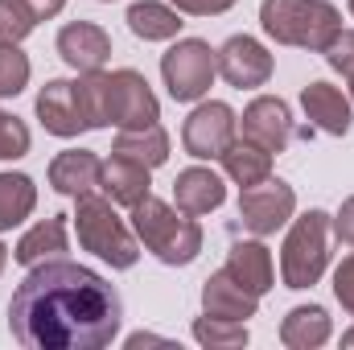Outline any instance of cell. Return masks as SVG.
<instances>
[{
	"instance_id": "obj_1",
	"label": "cell",
	"mask_w": 354,
	"mask_h": 350,
	"mask_svg": "<svg viewBox=\"0 0 354 350\" xmlns=\"http://www.w3.org/2000/svg\"><path fill=\"white\" fill-rule=\"evenodd\" d=\"M124 326L115 284L71 260H41L8 301V330L25 350H103Z\"/></svg>"
},
{
	"instance_id": "obj_2",
	"label": "cell",
	"mask_w": 354,
	"mask_h": 350,
	"mask_svg": "<svg viewBox=\"0 0 354 350\" xmlns=\"http://www.w3.org/2000/svg\"><path fill=\"white\" fill-rule=\"evenodd\" d=\"M260 25L280 46L326 54V46L342 33V12L330 0H264Z\"/></svg>"
},
{
	"instance_id": "obj_3",
	"label": "cell",
	"mask_w": 354,
	"mask_h": 350,
	"mask_svg": "<svg viewBox=\"0 0 354 350\" xmlns=\"http://www.w3.org/2000/svg\"><path fill=\"white\" fill-rule=\"evenodd\" d=\"M132 231L157 260L169 264V268H185L202 252V227L189 214H177L169 202H161L153 194L132 206Z\"/></svg>"
},
{
	"instance_id": "obj_4",
	"label": "cell",
	"mask_w": 354,
	"mask_h": 350,
	"mask_svg": "<svg viewBox=\"0 0 354 350\" xmlns=\"http://www.w3.org/2000/svg\"><path fill=\"white\" fill-rule=\"evenodd\" d=\"M75 231H79L83 252L99 256V260L111 264V268H132V264L140 260L136 235L124 227V219L115 214V202L111 198L83 194L79 198V210H75Z\"/></svg>"
},
{
	"instance_id": "obj_5",
	"label": "cell",
	"mask_w": 354,
	"mask_h": 350,
	"mask_svg": "<svg viewBox=\"0 0 354 350\" xmlns=\"http://www.w3.org/2000/svg\"><path fill=\"white\" fill-rule=\"evenodd\" d=\"M330 231H334V219L326 210H305L292 223L280 248V276L288 288H313L322 280L330 264Z\"/></svg>"
},
{
	"instance_id": "obj_6",
	"label": "cell",
	"mask_w": 354,
	"mask_h": 350,
	"mask_svg": "<svg viewBox=\"0 0 354 350\" xmlns=\"http://www.w3.org/2000/svg\"><path fill=\"white\" fill-rule=\"evenodd\" d=\"M214 75H218V50H210L198 37H185L174 50L161 54V79H165V87L177 103L202 99L214 83Z\"/></svg>"
},
{
	"instance_id": "obj_7",
	"label": "cell",
	"mask_w": 354,
	"mask_h": 350,
	"mask_svg": "<svg viewBox=\"0 0 354 350\" xmlns=\"http://www.w3.org/2000/svg\"><path fill=\"white\" fill-rule=\"evenodd\" d=\"M292 210H297V194L280 177H264L256 185H243V194H239V223H243V231H252L260 239L276 235L292 219Z\"/></svg>"
},
{
	"instance_id": "obj_8",
	"label": "cell",
	"mask_w": 354,
	"mask_h": 350,
	"mask_svg": "<svg viewBox=\"0 0 354 350\" xmlns=\"http://www.w3.org/2000/svg\"><path fill=\"white\" fill-rule=\"evenodd\" d=\"M161 120V103L140 71L107 75V124L115 128H149Z\"/></svg>"
},
{
	"instance_id": "obj_9",
	"label": "cell",
	"mask_w": 354,
	"mask_h": 350,
	"mask_svg": "<svg viewBox=\"0 0 354 350\" xmlns=\"http://www.w3.org/2000/svg\"><path fill=\"white\" fill-rule=\"evenodd\" d=\"M235 111L227 107V103H218V99H210V103H198L189 116H185V124H181V145H185V153L189 157H198V161H214V157H223V149L235 140Z\"/></svg>"
},
{
	"instance_id": "obj_10",
	"label": "cell",
	"mask_w": 354,
	"mask_h": 350,
	"mask_svg": "<svg viewBox=\"0 0 354 350\" xmlns=\"http://www.w3.org/2000/svg\"><path fill=\"white\" fill-rule=\"evenodd\" d=\"M218 75L239 91L264 87L268 79H272V54H268L256 37L235 33V37H227L223 50H218Z\"/></svg>"
},
{
	"instance_id": "obj_11",
	"label": "cell",
	"mask_w": 354,
	"mask_h": 350,
	"mask_svg": "<svg viewBox=\"0 0 354 350\" xmlns=\"http://www.w3.org/2000/svg\"><path fill=\"white\" fill-rule=\"evenodd\" d=\"M37 120L46 132L71 140L79 132H91L87 116H83V103H79V91L71 79H50L46 87L37 91Z\"/></svg>"
},
{
	"instance_id": "obj_12",
	"label": "cell",
	"mask_w": 354,
	"mask_h": 350,
	"mask_svg": "<svg viewBox=\"0 0 354 350\" xmlns=\"http://www.w3.org/2000/svg\"><path fill=\"white\" fill-rule=\"evenodd\" d=\"M58 54L71 71L91 75V71H103V62L111 58V37L95 21H71L58 33Z\"/></svg>"
},
{
	"instance_id": "obj_13",
	"label": "cell",
	"mask_w": 354,
	"mask_h": 350,
	"mask_svg": "<svg viewBox=\"0 0 354 350\" xmlns=\"http://www.w3.org/2000/svg\"><path fill=\"white\" fill-rule=\"evenodd\" d=\"M239 128H243V136H248L252 145H260V149H268V153H284V145H288V136H292L288 103L276 99V95L252 99L248 111H243V120H239Z\"/></svg>"
},
{
	"instance_id": "obj_14",
	"label": "cell",
	"mask_w": 354,
	"mask_h": 350,
	"mask_svg": "<svg viewBox=\"0 0 354 350\" xmlns=\"http://www.w3.org/2000/svg\"><path fill=\"white\" fill-rule=\"evenodd\" d=\"M256 309H260V297L248 293L227 268L206 276V284H202V313L227 317V322H248V317H256Z\"/></svg>"
},
{
	"instance_id": "obj_15",
	"label": "cell",
	"mask_w": 354,
	"mask_h": 350,
	"mask_svg": "<svg viewBox=\"0 0 354 350\" xmlns=\"http://www.w3.org/2000/svg\"><path fill=\"white\" fill-rule=\"evenodd\" d=\"M223 198H227V185H223V177L214 174V169L194 165V169H181L177 181H174L177 210H181V214H189V219L218 210V206H223Z\"/></svg>"
},
{
	"instance_id": "obj_16",
	"label": "cell",
	"mask_w": 354,
	"mask_h": 350,
	"mask_svg": "<svg viewBox=\"0 0 354 350\" xmlns=\"http://www.w3.org/2000/svg\"><path fill=\"white\" fill-rule=\"evenodd\" d=\"M99 169L103 161L87 153V149H66L50 161V185L66 198H83V194H95L99 190Z\"/></svg>"
},
{
	"instance_id": "obj_17",
	"label": "cell",
	"mask_w": 354,
	"mask_h": 350,
	"mask_svg": "<svg viewBox=\"0 0 354 350\" xmlns=\"http://www.w3.org/2000/svg\"><path fill=\"white\" fill-rule=\"evenodd\" d=\"M153 169H145V165H136V161H128V157H115L111 153V161H103V169H99V190H103V198H111L115 206H136L140 198H149V190H153V181H149Z\"/></svg>"
},
{
	"instance_id": "obj_18",
	"label": "cell",
	"mask_w": 354,
	"mask_h": 350,
	"mask_svg": "<svg viewBox=\"0 0 354 350\" xmlns=\"http://www.w3.org/2000/svg\"><path fill=\"white\" fill-rule=\"evenodd\" d=\"M301 107H305V116L322 128V132H330V136H346L351 132V99L342 95L338 87H330V83H309V87L301 91Z\"/></svg>"
},
{
	"instance_id": "obj_19",
	"label": "cell",
	"mask_w": 354,
	"mask_h": 350,
	"mask_svg": "<svg viewBox=\"0 0 354 350\" xmlns=\"http://www.w3.org/2000/svg\"><path fill=\"white\" fill-rule=\"evenodd\" d=\"M227 272H231L248 293H256V297L272 293V284H276L272 252H268L264 243H256V239H248V243H235V248H231V256H227Z\"/></svg>"
},
{
	"instance_id": "obj_20",
	"label": "cell",
	"mask_w": 354,
	"mask_h": 350,
	"mask_svg": "<svg viewBox=\"0 0 354 350\" xmlns=\"http://www.w3.org/2000/svg\"><path fill=\"white\" fill-rule=\"evenodd\" d=\"M330 313L322 305H297L280 322V342L288 350H317L330 342Z\"/></svg>"
},
{
	"instance_id": "obj_21",
	"label": "cell",
	"mask_w": 354,
	"mask_h": 350,
	"mask_svg": "<svg viewBox=\"0 0 354 350\" xmlns=\"http://www.w3.org/2000/svg\"><path fill=\"white\" fill-rule=\"evenodd\" d=\"M111 153H115V157H128V161H136V165H145V169H157V165L169 161V136H165L161 124H149V128H120Z\"/></svg>"
},
{
	"instance_id": "obj_22",
	"label": "cell",
	"mask_w": 354,
	"mask_h": 350,
	"mask_svg": "<svg viewBox=\"0 0 354 350\" xmlns=\"http://www.w3.org/2000/svg\"><path fill=\"white\" fill-rule=\"evenodd\" d=\"M66 243H71L66 239V219L58 214V219H46L33 231H25L21 243L12 248V260L25 264V268H33L41 260H58V256H66Z\"/></svg>"
},
{
	"instance_id": "obj_23",
	"label": "cell",
	"mask_w": 354,
	"mask_h": 350,
	"mask_svg": "<svg viewBox=\"0 0 354 350\" xmlns=\"http://www.w3.org/2000/svg\"><path fill=\"white\" fill-rule=\"evenodd\" d=\"M223 169L231 181H239V185H256V181H264L272 177V153L260 149V145H252L248 136H235L227 149H223Z\"/></svg>"
},
{
	"instance_id": "obj_24",
	"label": "cell",
	"mask_w": 354,
	"mask_h": 350,
	"mask_svg": "<svg viewBox=\"0 0 354 350\" xmlns=\"http://www.w3.org/2000/svg\"><path fill=\"white\" fill-rule=\"evenodd\" d=\"M181 25H185L181 12L169 8V4H157V0H140V4L128 8V29L145 42H169V37L181 33Z\"/></svg>"
},
{
	"instance_id": "obj_25",
	"label": "cell",
	"mask_w": 354,
	"mask_h": 350,
	"mask_svg": "<svg viewBox=\"0 0 354 350\" xmlns=\"http://www.w3.org/2000/svg\"><path fill=\"white\" fill-rule=\"evenodd\" d=\"M37 206V185L25 174H0V231L21 227Z\"/></svg>"
},
{
	"instance_id": "obj_26",
	"label": "cell",
	"mask_w": 354,
	"mask_h": 350,
	"mask_svg": "<svg viewBox=\"0 0 354 350\" xmlns=\"http://www.w3.org/2000/svg\"><path fill=\"white\" fill-rule=\"evenodd\" d=\"M194 338L206 350H239V347H248V322H227V317L202 313L194 322Z\"/></svg>"
},
{
	"instance_id": "obj_27",
	"label": "cell",
	"mask_w": 354,
	"mask_h": 350,
	"mask_svg": "<svg viewBox=\"0 0 354 350\" xmlns=\"http://www.w3.org/2000/svg\"><path fill=\"white\" fill-rule=\"evenodd\" d=\"M37 17L29 12L25 0H0V46H21L33 33Z\"/></svg>"
},
{
	"instance_id": "obj_28",
	"label": "cell",
	"mask_w": 354,
	"mask_h": 350,
	"mask_svg": "<svg viewBox=\"0 0 354 350\" xmlns=\"http://www.w3.org/2000/svg\"><path fill=\"white\" fill-rule=\"evenodd\" d=\"M29 83V58L17 46H0V99L21 95Z\"/></svg>"
},
{
	"instance_id": "obj_29",
	"label": "cell",
	"mask_w": 354,
	"mask_h": 350,
	"mask_svg": "<svg viewBox=\"0 0 354 350\" xmlns=\"http://www.w3.org/2000/svg\"><path fill=\"white\" fill-rule=\"evenodd\" d=\"M29 153V128L0 107V161H17Z\"/></svg>"
},
{
	"instance_id": "obj_30",
	"label": "cell",
	"mask_w": 354,
	"mask_h": 350,
	"mask_svg": "<svg viewBox=\"0 0 354 350\" xmlns=\"http://www.w3.org/2000/svg\"><path fill=\"white\" fill-rule=\"evenodd\" d=\"M326 62L351 83V99H354V29H342V33L326 46Z\"/></svg>"
},
{
	"instance_id": "obj_31",
	"label": "cell",
	"mask_w": 354,
	"mask_h": 350,
	"mask_svg": "<svg viewBox=\"0 0 354 350\" xmlns=\"http://www.w3.org/2000/svg\"><path fill=\"white\" fill-rule=\"evenodd\" d=\"M334 297L342 301V309L354 317V256L338 264V272H334Z\"/></svg>"
},
{
	"instance_id": "obj_32",
	"label": "cell",
	"mask_w": 354,
	"mask_h": 350,
	"mask_svg": "<svg viewBox=\"0 0 354 350\" xmlns=\"http://www.w3.org/2000/svg\"><path fill=\"white\" fill-rule=\"evenodd\" d=\"M177 12H189V17H218V12H227L235 0H169Z\"/></svg>"
},
{
	"instance_id": "obj_33",
	"label": "cell",
	"mask_w": 354,
	"mask_h": 350,
	"mask_svg": "<svg viewBox=\"0 0 354 350\" xmlns=\"http://www.w3.org/2000/svg\"><path fill=\"white\" fill-rule=\"evenodd\" d=\"M334 235H338L346 248H354V194L342 202V210L334 214Z\"/></svg>"
},
{
	"instance_id": "obj_34",
	"label": "cell",
	"mask_w": 354,
	"mask_h": 350,
	"mask_svg": "<svg viewBox=\"0 0 354 350\" xmlns=\"http://www.w3.org/2000/svg\"><path fill=\"white\" fill-rule=\"evenodd\" d=\"M29 4V12L37 17V21H50V17H58L62 8H66V0H25Z\"/></svg>"
},
{
	"instance_id": "obj_35",
	"label": "cell",
	"mask_w": 354,
	"mask_h": 350,
	"mask_svg": "<svg viewBox=\"0 0 354 350\" xmlns=\"http://www.w3.org/2000/svg\"><path fill=\"white\" fill-rule=\"evenodd\" d=\"M140 347H169V338H157V334H132V338H128V350H140Z\"/></svg>"
},
{
	"instance_id": "obj_36",
	"label": "cell",
	"mask_w": 354,
	"mask_h": 350,
	"mask_svg": "<svg viewBox=\"0 0 354 350\" xmlns=\"http://www.w3.org/2000/svg\"><path fill=\"white\" fill-rule=\"evenodd\" d=\"M342 347H346V350H354V330H346V334H342Z\"/></svg>"
},
{
	"instance_id": "obj_37",
	"label": "cell",
	"mask_w": 354,
	"mask_h": 350,
	"mask_svg": "<svg viewBox=\"0 0 354 350\" xmlns=\"http://www.w3.org/2000/svg\"><path fill=\"white\" fill-rule=\"evenodd\" d=\"M4 264H8V248L0 243V272H4Z\"/></svg>"
},
{
	"instance_id": "obj_38",
	"label": "cell",
	"mask_w": 354,
	"mask_h": 350,
	"mask_svg": "<svg viewBox=\"0 0 354 350\" xmlns=\"http://www.w3.org/2000/svg\"><path fill=\"white\" fill-rule=\"evenodd\" d=\"M351 12H354V0H351Z\"/></svg>"
}]
</instances>
